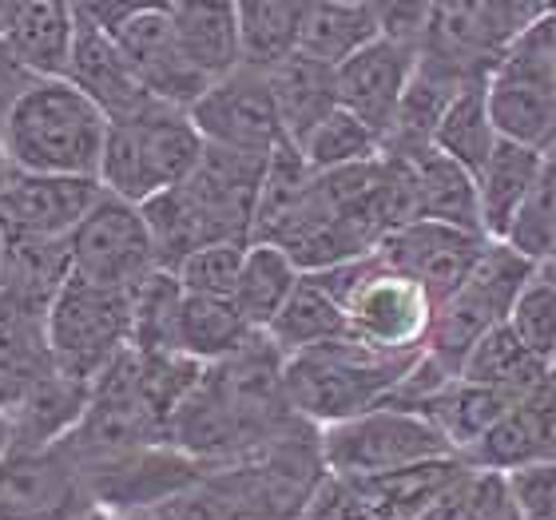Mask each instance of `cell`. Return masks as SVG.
<instances>
[{"mask_svg": "<svg viewBox=\"0 0 556 520\" xmlns=\"http://www.w3.org/2000/svg\"><path fill=\"white\" fill-rule=\"evenodd\" d=\"M263 155L207 148L184 183L143 207L148 231L163 270H179L187 258L215 243H251L258 191L267 179Z\"/></svg>", "mask_w": 556, "mask_h": 520, "instance_id": "6da1fadb", "label": "cell"}, {"mask_svg": "<svg viewBox=\"0 0 556 520\" xmlns=\"http://www.w3.org/2000/svg\"><path fill=\"white\" fill-rule=\"evenodd\" d=\"M421 354H382L354 338H334L287 358V397L318 433L390 405Z\"/></svg>", "mask_w": 556, "mask_h": 520, "instance_id": "7a4b0ae2", "label": "cell"}, {"mask_svg": "<svg viewBox=\"0 0 556 520\" xmlns=\"http://www.w3.org/2000/svg\"><path fill=\"white\" fill-rule=\"evenodd\" d=\"M108 116L68 80H40L4 119L16 172L100 179L108 148Z\"/></svg>", "mask_w": 556, "mask_h": 520, "instance_id": "3957f363", "label": "cell"}, {"mask_svg": "<svg viewBox=\"0 0 556 520\" xmlns=\"http://www.w3.org/2000/svg\"><path fill=\"white\" fill-rule=\"evenodd\" d=\"M203 151L207 143L184 107L155 100L139 107L136 116L112 119L104 163H100V187L108 195L148 207L151 199H160L163 191L179 187L195 172Z\"/></svg>", "mask_w": 556, "mask_h": 520, "instance_id": "277c9868", "label": "cell"}, {"mask_svg": "<svg viewBox=\"0 0 556 520\" xmlns=\"http://www.w3.org/2000/svg\"><path fill=\"white\" fill-rule=\"evenodd\" d=\"M346 310V334L382 354H426L433 302L414 278L397 275L378 255L318 275Z\"/></svg>", "mask_w": 556, "mask_h": 520, "instance_id": "5b68a950", "label": "cell"}, {"mask_svg": "<svg viewBox=\"0 0 556 520\" xmlns=\"http://www.w3.org/2000/svg\"><path fill=\"white\" fill-rule=\"evenodd\" d=\"M536 263L513 251L509 243H493L477 270L462 282L457 294L433 306V322L426 338V358L433 366L457 378L465 358L485 334L509 322L513 302L521 299V290L533 282Z\"/></svg>", "mask_w": 556, "mask_h": 520, "instance_id": "8992f818", "label": "cell"}, {"mask_svg": "<svg viewBox=\"0 0 556 520\" xmlns=\"http://www.w3.org/2000/svg\"><path fill=\"white\" fill-rule=\"evenodd\" d=\"M131 294L72 275L48 310V350L56 370L92 390L131 350Z\"/></svg>", "mask_w": 556, "mask_h": 520, "instance_id": "52a82bcc", "label": "cell"}, {"mask_svg": "<svg viewBox=\"0 0 556 520\" xmlns=\"http://www.w3.org/2000/svg\"><path fill=\"white\" fill-rule=\"evenodd\" d=\"M489 116L501 139L545 148L556 124V9H545L501 60L485 80Z\"/></svg>", "mask_w": 556, "mask_h": 520, "instance_id": "ba28073f", "label": "cell"}, {"mask_svg": "<svg viewBox=\"0 0 556 520\" xmlns=\"http://www.w3.org/2000/svg\"><path fill=\"white\" fill-rule=\"evenodd\" d=\"M433 457H457V453L445 445L429 417L402 405H378L370 414L323 429V461L326 473L334 477L370 481Z\"/></svg>", "mask_w": 556, "mask_h": 520, "instance_id": "9c48e42d", "label": "cell"}, {"mask_svg": "<svg viewBox=\"0 0 556 520\" xmlns=\"http://www.w3.org/2000/svg\"><path fill=\"white\" fill-rule=\"evenodd\" d=\"M72 251V275L84 282L108 290H124L136 294L160 266L155 255V239L148 231L143 207L128 203L116 195H100L96 207L88 211V219L76 227V234L68 239Z\"/></svg>", "mask_w": 556, "mask_h": 520, "instance_id": "30bf717a", "label": "cell"}, {"mask_svg": "<svg viewBox=\"0 0 556 520\" xmlns=\"http://www.w3.org/2000/svg\"><path fill=\"white\" fill-rule=\"evenodd\" d=\"M187 116L207 148L243 151V155H263V160L290 148L267 72L235 68L231 76L211 84Z\"/></svg>", "mask_w": 556, "mask_h": 520, "instance_id": "8fae6325", "label": "cell"}, {"mask_svg": "<svg viewBox=\"0 0 556 520\" xmlns=\"http://www.w3.org/2000/svg\"><path fill=\"white\" fill-rule=\"evenodd\" d=\"M100 195V179L12 172L0 187V239L4 246L68 243Z\"/></svg>", "mask_w": 556, "mask_h": 520, "instance_id": "7c38bea8", "label": "cell"}, {"mask_svg": "<svg viewBox=\"0 0 556 520\" xmlns=\"http://www.w3.org/2000/svg\"><path fill=\"white\" fill-rule=\"evenodd\" d=\"M96 509L64 445H9L0 457V520H76Z\"/></svg>", "mask_w": 556, "mask_h": 520, "instance_id": "4fadbf2b", "label": "cell"}, {"mask_svg": "<svg viewBox=\"0 0 556 520\" xmlns=\"http://www.w3.org/2000/svg\"><path fill=\"white\" fill-rule=\"evenodd\" d=\"M489 246L493 239L481 231H465L450 223H406L394 234H386L374 255L397 275L414 278L438 306L462 290V282L473 275Z\"/></svg>", "mask_w": 556, "mask_h": 520, "instance_id": "5bb4252c", "label": "cell"}, {"mask_svg": "<svg viewBox=\"0 0 556 520\" xmlns=\"http://www.w3.org/2000/svg\"><path fill=\"white\" fill-rule=\"evenodd\" d=\"M112 36L124 48L131 72L148 88L151 100L191 112V104L211 88L203 72L187 60L179 33L167 16V4H131V12Z\"/></svg>", "mask_w": 556, "mask_h": 520, "instance_id": "9a60e30c", "label": "cell"}, {"mask_svg": "<svg viewBox=\"0 0 556 520\" xmlns=\"http://www.w3.org/2000/svg\"><path fill=\"white\" fill-rule=\"evenodd\" d=\"M421 52L409 45H397L390 36H378L370 48H362L358 56L346 60L334 72L338 84V107L358 116L366 128H374L378 136H390L397 119V107L406 100L409 80L417 72Z\"/></svg>", "mask_w": 556, "mask_h": 520, "instance_id": "2e32d148", "label": "cell"}, {"mask_svg": "<svg viewBox=\"0 0 556 520\" xmlns=\"http://www.w3.org/2000/svg\"><path fill=\"white\" fill-rule=\"evenodd\" d=\"M397 167L402 191H406L409 223H450L465 231H481V207H477V183L462 163L429 148H386Z\"/></svg>", "mask_w": 556, "mask_h": 520, "instance_id": "e0dca14e", "label": "cell"}, {"mask_svg": "<svg viewBox=\"0 0 556 520\" xmlns=\"http://www.w3.org/2000/svg\"><path fill=\"white\" fill-rule=\"evenodd\" d=\"M548 4H438L433 33L421 52L462 60L469 68L493 72L501 52L545 12Z\"/></svg>", "mask_w": 556, "mask_h": 520, "instance_id": "ac0fdd59", "label": "cell"}, {"mask_svg": "<svg viewBox=\"0 0 556 520\" xmlns=\"http://www.w3.org/2000/svg\"><path fill=\"white\" fill-rule=\"evenodd\" d=\"M76 16H80L76 52H72V64L64 80H68L72 88H80V92L104 112L108 124L124 116H136L139 107L155 104L148 96V88L139 84V76L131 72L124 48L116 45V36L104 33V28H96L80 12V4H76Z\"/></svg>", "mask_w": 556, "mask_h": 520, "instance_id": "d6986e66", "label": "cell"}, {"mask_svg": "<svg viewBox=\"0 0 556 520\" xmlns=\"http://www.w3.org/2000/svg\"><path fill=\"white\" fill-rule=\"evenodd\" d=\"M76 4H60V0H36L21 4L9 0V16H4V45L12 56L33 72L36 80H64L76 52Z\"/></svg>", "mask_w": 556, "mask_h": 520, "instance_id": "ffe728a7", "label": "cell"}, {"mask_svg": "<svg viewBox=\"0 0 556 520\" xmlns=\"http://www.w3.org/2000/svg\"><path fill=\"white\" fill-rule=\"evenodd\" d=\"M56 373L48 350V314L0 299V414L12 417Z\"/></svg>", "mask_w": 556, "mask_h": 520, "instance_id": "44dd1931", "label": "cell"}, {"mask_svg": "<svg viewBox=\"0 0 556 520\" xmlns=\"http://www.w3.org/2000/svg\"><path fill=\"white\" fill-rule=\"evenodd\" d=\"M553 437H556V390H545L536 393V397L513 402L497 426L477 441V449L465 457V465H473L481 473L505 477L513 469L545 461Z\"/></svg>", "mask_w": 556, "mask_h": 520, "instance_id": "7402d4cb", "label": "cell"}, {"mask_svg": "<svg viewBox=\"0 0 556 520\" xmlns=\"http://www.w3.org/2000/svg\"><path fill=\"white\" fill-rule=\"evenodd\" d=\"M545 167V151L525 148L513 139H501L485 167L473 175L477 183V207H481V227L493 243H505L513 231V223L521 219L525 203L533 195L536 179Z\"/></svg>", "mask_w": 556, "mask_h": 520, "instance_id": "603a6c76", "label": "cell"}, {"mask_svg": "<svg viewBox=\"0 0 556 520\" xmlns=\"http://www.w3.org/2000/svg\"><path fill=\"white\" fill-rule=\"evenodd\" d=\"M179 45L187 60L203 72V80L215 84L243 68V45H239V4H207V0H175L167 4Z\"/></svg>", "mask_w": 556, "mask_h": 520, "instance_id": "cb8c5ba5", "label": "cell"}, {"mask_svg": "<svg viewBox=\"0 0 556 520\" xmlns=\"http://www.w3.org/2000/svg\"><path fill=\"white\" fill-rule=\"evenodd\" d=\"M509 405H513V397H505V393L465 382V378H450L441 390L429 393L414 414L429 417L433 429L445 437V445L465 461V457L477 449V441L485 437L489 429L505 417Z\"/></svg>", "mask_w": 556, "mask_h": 520, "instance_id": "d4e9b609", "label": "cell"}, {"mask_svg": "<svg viewBox=\"0 0 556 520\" xmlns=\"http://www.w3.org/2000/svg\"><path fill=\"white\" fill-rule=\"evenodd\" d=\"M457 378L505 393V397H513V402L536 397V393H545V390H556V370L545 366L541 358H533V354L513 338L509 326H497L493 334L481 338V342L473 346V354L465 358Z\"/></svg>", "mask_w": 556, "mask_h": 520, "instance_id": "484cf974", "label": "cell"}, {"mask_svg": "<svg viewBox=\"0 0 556 520\" xmlns=\"http://www.w3.org/2000/svg\"><path fill=\"white\" fill-rule=\"evenodd\" d=\"M378 36H382V4H350V0L306 4L299 52L338 72Z\"/></svg>", "mask_w": 556, "mask_h": 520, "instance_id": "4316f807", "label": "cell"}, {"mask_svg": "<svg viewBox=\"0 0 556 520\" xmlns=\"http://www.w3.org/2000/svg\"><path fill=\"white\" fill-rule=\"evenodd\" d=\"M270 88L278 100V116L287 128L290 148H299L302 139L311 136L323 119H330L338 112V84L334 68H326L311 56H290L282 68L267 72Z\"/></svg>", "mask_w": 556, "mask_h": 520, "instance_id": "83f0119b", "label": "cell"}, {"mask_svg": "<svg viewBox=\"0 0 556 520\" xmlns=\"http://www.w3.org/2000/svg\"><path fill=\"white\" fill-rule=\"evenodd\" d=\"M469 469L473 465H465L462 457H433V461L409 465V469H397V473L370 477V481H362V489H366V497L374 500V509L382 520H417L429 505H438L457 481H465Z\"/></svg>", "mask_w": 556, "mask_h": 520, "instance_id": "f1b7e54d", "label": "cell"}, {"mask_svg": "<svg viewBox=\"0 0 556 520\" xmlns=\"http://www.w3.org/2000/svg\"><path fill=\"white\" fill-rule=\"evenodd\" d=\"M239 306L231 299H199L184 290V310L175 326V354L199 362V366H215V362L231 358L255 338Z\"/></svg>", "mask_w": 556, "mask_h": 520, "instance_id": "f546056e", "label": "cell"}, {"mask_svg": "<svg viewBox=\"0 0 556 520\" xmlns=\"http://www.w3.org/2000/svg\"><path fill=\"white\" fill-rule=\"evenodd\" d=\"M267 338L275 342L282 354H302L311 346L334 342L346 334V310L330 287L318 275H302L299 290L290 294V302L282 306V314L275 318V326L267 330Z\"/></svg>", "mask_w": 556, "mask_h": 520, "instance_id": "4dcf8cb0", "label": "cell"}, {"mask_svg": "<svg viewBox=\"0 0 556 520\" xmlns=\"http://www.w3.org/2000/svg\"><path fill=\"white\" fill-rule=\"evenodd\" d=\"M302 270L294 266V258L282 246L270 243H251L243 258V275L235 287V306L243 314L251 330L267 334L275 318L282 314V306L290 302V294L299 290Z\"/></svg>", "mask_w": 556, "mask_h": 520, "instance_id": "1f68e13d", "label": "cell"}, {"mask_svg": "<svg viewBox=\"0 0 556 520\" xmlns=\"http://www.w3.org/2000/svg\"><path fill=\"white\" fill-rule=\"evenodd\" d=\"M92 390L80 382H72L64 373H52L28 402L9 417L12 426V445H28V449H45V445H60L72 437V429L80 426L84 409H88Z\"/></svg>", "mask_w": 556, "mask_h": 520, "instance_id": "d6a6232c", "label": "cell"}, {"mask_svg": "<svg viewBox=\"0 0 556 520\" xmlns=\"http://www.w3.org/2000/svg\"><path fill=\"white\" fill-rule=\"evenodd\" d=\"M306 4H239V45L243 68L275 72L299 56Z\"/></svg>", "mask_w": 556, "mask_h": 520, "instance_id": "836d02e7", "label": "cell"}, {"mask_svg": "<svg viewBox=\"0 0 556 520\" xmlns=\"http://www.w3.org/2000/svg\"><path fill=\"white\" fill-rule=\"evenodd\" d=\"M382 151H386V139L374 128H366L358 116L342 112V107H338L330 119H323V124L299 143V155L306 160V167H311L314 175L358 167V163L378 160Z\"/></svg>", "mask_w": 556, "mask_h": 520, "instance_id": "e575fe53", "label": "cell"}, {"mask_svg": "<svg viewBox=\"0 0 556 520\" xmlns=\"http://www.w3.org/2000/svg\"><path fill=\"white\" fill-rule=\"evenodd\" d=\"M497 143H501V136H497V128H493V116H489L485 84L469 88V92L445 112L438 136H433V148H438L441 155H450L453 163H462L469 175H477L485 167V160L493 155Z\"/></svg>", "mask_w": 556, "mask_h": 520, "instance_id": "d590c367", "label": "cell"}, {"mask_svg": "<svg viewBox=\"0 0 556 520\" xmlns=\"http://www.w3.org/2000/svg\"><path fill=\"white\" fill-rule=\"evenodd\" d=\"M184 310V287L172 270H155L143 287L131 294V318H136V334L131 350L155 354V350H172L175 354V326Z\"/></svg>", "mask_w": 556, "mask_h": 520, "instance_id": "8d00e7d4", "label": "cell"}, {"mask_svg": "<svg viewBox=\"0 0 556 520\" xmlns=\"http://www.w3.org/2000/svg\"><path fill=\"white\" fill-rule=\"evenodd\" d=\"M513 338L521 342L533 358H541L545 366L556 370V290L548 287V278L541 275V266H536L533 282L521 290V299L513 302L509 310V322Z\"/></svg>", "mask_w": 556, "mask_h": 520, "instance_id": "74e56055", "label": "cell"}, {"mask_svg": "<svg viewBox=\"0 0 556 520\" xmlns=\"http://www.w3.org/2000/svg\"><path fill=\"white\" fill-rule=\"evenodd\" d=\"M251 243H215L203 246L195 255L187 258L175 278L187 294H199V299H231L235 302V287H239V275H243V258Z\"/></svg>", "mask_w": 556, "mask_h": 520, "instance_id": "f35d334b", "label": "cell"}, {"mask_svg": "<svg viewBox=\"0 0 556 520\" xmlns=\"http://www.w3.org/2000/svg\"><path fill=\"white\" fill-rule=\"evenodd\" d=\"M553 231H556V155H545L541 179H536L533 195H529V203H525L521 219L513 223V231H509L505 243L541 266L545 263L548 234Z\"/></svg>", "mask_w": 556, "mask_h": 520, "instance_id": "ab89813d", "label": "cell"}, {"mask_svg": "<svg viewBox=\"0 0 556 520\" xmlns=\"http://www.w3.org/2000/svg\"><path fill=\"white\" fill-rule=\"evenodd\" d=\"M505 489L521 520H556V461H533L505 473Z\"/></svg>", "mask_w": 556, "mask_h": 520, "instance_id": "60d3db41", "label": "cell"}, {"mask_svg": "<svg viewBox=\"0 0 556 520\" xmlns=\"http://www.w3.org/2000/svg\"><path fill=\"white\" fill-rule=\"evenodd\" d=\"M302 520H382V517L374 509V500L366 497L362 481L326 473L323 485L314 489V497L306 500Z\"/></svg>", "mask_w": 556, "mask_h": 520, "instance_id": "b9f144b4", "label": "cell"}, {"mask_svg": "<svg viewBox=\"0 0 556 520\" xmlns=\"http://www.w3.org/2000/svg\"><path fill=\"white\" fill-rule=\"evenodd\" d=\"M481 489H485V473L481 469H469L465 481L445 493L438 505H429L417 520H477V509H481Z\"/></svg>", "mask_w": 556, "mask_h": 520, "instance_id": "7bdbcfd3", "label": "cell"}, {"mask_svg": "<svg viewBox=\"0 0 556 520\" xmlns=\"http://www.w3.org/2000/svg\"><path fill=\"white\" fill-rule=\"evenodd\" d=\"M36 84H40V80H36L28 68H24L21 60L12 56V48L4 45V36H0V124L9 119L12 107L21 104L24 96L36 88Z\"/></svg>", "mask_w": 556, "mask_h": 520, "instance_id": "ee69618b", "label": "cell"}, {"mask_svg": "<svg viewBox=\"0 0 556 520\" xmlns=\"http://www.w3.org/2000/svg\"><path fill=\"white\" fill-rule=\"evenodd\" d=\"M16 172L12 167V155H9V139H4V124H0V187H4V179Z\"/></svg>", "mask_w": 556, "mask_h": 520, "instance_id": "f6af8a7d", "label": "cell"}, {"mask_svg": "<svg viewBox=\"0 0 556 520\" xmlns=\"http://www.w3.org/2000/svg\"><path fill=\"white\" fill-rule=\"evenodd\" d=\"M12 445V426H9V417L0 414V457H4V449Z\"/></svg>", "mask_w": 556, "mask_h": 520, "instance_id": "bcb514c9", "label": "cell"}, {"mask_svg": "<svg viewBox=\"0 0 556 520\" xmlns=\"http://www.w3.org/2000/svg\"><path fill=\"white\" fill-rule=\"evenodd\" d=\"M76 520H116L112 512H104V509H88V512H80Z\"/></svg>", "mask_w": 556, "mask_h": 520, "instance_id": "7dc6e473", "label": "cell"}, {"mask_svg": "<svg viewBox=\"0 0 556 520\" xmlns=\"http://www.w3.org/2000/svg\"><path fill=\"white\" fill-rule=\"evenodd\" d=\"M541 275L548 278V287L556 290V263H541Z\"/></svg>", "mask_w": 556, "mask_h": 520, "instance_id": "c3c4849f", "label": "cell"}, {"mask_svg": "<svg viewBox=\"0 0 556 520\" xmlns=\"http://www.w3.org/2000/svg\"><path fill=\"white\" fill-rule=\"evenodd\" d=\"M541 151H545V155H556V124H553V131H548L545 148H541Z\"/></svg>", "mask_w": 556, "mask_h": 520, "instance_id": "681fc988", "label": "cell"}, {"mask_svg": "<svg viewBox=\"0 0 556 520\" xmlns=\"http://www.w3.org/2000/svg\"><path fill=\"white\" fill-rule=\"evenodd\" d=\"M545 263H556V231L548 234V251H545Z\"/></svg>", "mask_w": 556, "mask_h": 520, "instance_id": "f907efd6", "label": "cell"}, {"mask_svg": "<svg viewBox=\"0 0 556 520\" xmlns=\"http://www.w3.org/2000/svg\"><path fill=\"white\" fill-rule=\"evenodd\" d=\"M548 461H556V437H553V445H548Z\"/></svg>", "mask_w": 556, "mask_h": 520, "instance_id": "816d5d0a", "label": "cell"}, {"mask_svg": "<svg viewBox=\"0 0 556 520\" xmlns=\"http://www.w3.org/2000/svg\"><path fill=\"white\" fill-rule=\"evenodd\" d=\"M0 270H4V239H0Z\"/></svg>", "mask_w": 556, "mask_h": 520, "instance_id": "f5cc1de1", "label": "cell"}, {"mask_svg": "<svg viewBox=\"0 0 556 520\" xmlns=\"http://www.w3.org/2000/svg\"><path fill=\"white\" fill-rule=\"evenodd\" d=\"M151 520H167V517H151Z\"/></svg>", "mask_w": 556, "mask_h": 520, "instance_id": "db71d44e", "label": "cell"}]
</instances>
